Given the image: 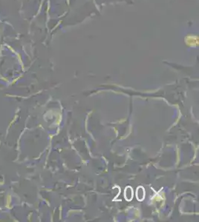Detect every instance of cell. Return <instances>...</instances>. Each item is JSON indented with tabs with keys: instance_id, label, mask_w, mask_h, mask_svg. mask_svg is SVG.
Here are the masks:
<instances>
[{
	"instance_id": "cell-2",
	"label": "cell",
	"mask_w": 199,
	"mask_h": 222,
	"mask_svg": "<svg viewBox=\"0 0 199 222\" xmlns=\"http://www.w3.org/2000/svg\"><path fill=\"white\" fill-rule=\"evenodd\" d=\"M145 195H146V192H145V189L143 188L142 186L138 187L137 188V190H136V197H137V199L138 201H142L145 198Z\"/></svg>"
},
{
	"instance_id": "cell-1",
	"label": "cell",
	"mask_w": 199,
	"mask_h": 222,
	"mask_svg": "<svg viewBox=\"0 0 199 222\" xmlns=\"http://www.w3.org/2000/svg\"><path fill=\"white\" fill-rule=\"evenodd\" d=\"M134 196V193H133V189L132 187L128 186L126 187L125 189V191H124V197H125V199L127 201H132V198Z\"/></svg>"
}]
</instances>
